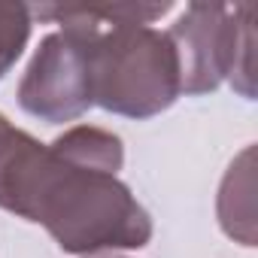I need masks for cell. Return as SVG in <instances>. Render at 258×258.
Listing matches in <instances>:
<instances>
[{"instance_id":"obj_1","label":"cell","mask_w":258,"mask_h":258,"mask_svg":"<svg viewBox=\"0 0 258 258\" xmlns=\"http://www.w3.org/2000/svg\"><path fill=\"white\" fill-rule=\"evenodd\" d=\"M121 137L76 124L40 143L0 112V210L43 225L70 255L140 249L152 219L118 179Z\"/></svg>"},{"instance_id":"obj_2","label":"cell","mask_w":258,"mask_h":258,"mask_svg":"<svg viewBox=\"0 0 258 258\" xmlns=\"http://www.w3.org/2000/svg\"><path fill=\"white\" fill-rule=\"evenodd\" d=\"M91 25V97L94 106L124 115L152 118L182 94L179 58L167 31L143 22H97L85 7H67Z\"/></svg>"},{"instance_id":"obj_3","label":"cell","mask_w":258,"mask_h":258,"mask_svg":"<svg viewBox=\"0 0 258 258\" xmlns=\"http://www.w3.org/2000/svg\"><path fill=\"white\" fill-rule=\"evenodd\" d=\"M167 34L179 58L182 94H207L228 79L246 100H252V7L188 4Z\"/></svg>"},{"instance_id":"obj_4","label":"cell","mask_w":258,"mask_h":258,"mask_svg":"<svg viewBox=\"0 0 258 258\" xmlns=\"http://www.w3.org/2000/svg\"><path fill=\"white\" fill-rule=\"evenodd\" d=\"M34 19L61 25V31L43 37L22 82L19 106L46 121L64 124L94 106L91 97V25L76 19L61 4L31 7Z\"/></svg>"},{"instance_id":"obj_5","label":"cell","mask_w":258,"mask_h":258,"mask_svg":"<svg viewBox=\"0 0 258 258\" xmlns=\"http://www.w3.org/2000/svg\"><path fill=\"white\" fill-rule=\"evenodd\" d=\"M252 146H246L228 167L219 188V225L222 231L243 243L255 246V173H252Z\"/></svg>"},{"instance_id":"obj_6","label":"cell","mask_w":258,"mask_h":258,"mask_svg":"<svg viewBox=\"0 0 258 258\" xmlns=\"http://www.w3.org/2000/svg\"><path fill=\"white\" fill-rule=\"evenodd\" d=\"M31 25H34V16H31L28 4H7V0H0V79L22 58V52L31 40Z\"/></svg>"},{"instance_id":"obj_7","label":"cell","mask_w":258,"mask_h":258,"mask_svg":"<svg viewBox=\"0 0 258 258\" xmlns=\"http://www.w3.org/2000/svg\"><path fill=\"white\" fill-rule=\"evenodd\" d=\"M82 258H124L118 252H94V255H82Z\"/></svg>"}]
</instances>
